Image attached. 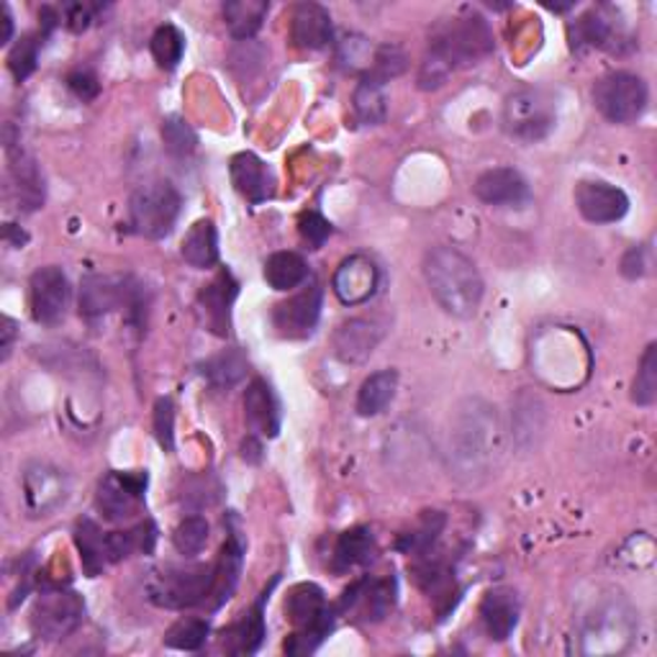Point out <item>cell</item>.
Here are the masks:
<instances>
[{
	"label": "cell",
	"mask_w": 657,
	"mask_h": 657,
	"mask_svg": "<svg viewBox=\"0 0 657 657\" xmlns=\"http://www.w3.org/2000/svg\"><path fill=\"white\" fill-rule=\"evenodd\" d=\"M424 278L444 311L455 319L475 316L483 301V278L473 265L455 247H434L424 257Z\"/></svg>",
	"instance_id": "obj_1"
},
{
	"label": "cell",
	"mask_w": 657,
	"mask_h": 657,
	"mask_svg": "<svg viewBox=\"0 0 657 657\" xmlns=\"http://www.w3.org/2000/svg\"><path fill=\"white\" fill-rule=\"evenodd\" d=\"M493 52V34L483 16L465 11L440 21L429 39V57L442 62L450 72L473 64Z\"/></svg>",
	"instance_id": "obj_2"
},
{
	"label": "cell",
	"mask_w": 657,
	"mask_h": 657,
	"mask_svg": "<svg viewBox=\"0 0 657 657\" xmlns=\"http://www.w3.org/2000/svg\"><path fill=\"white\" fill-rule=\"evenodd\" d=\"M286 614L296 624V635L286 643V653L308 655L331 635L337 608L327 604V596L316 583H298L286 598Z\"/></svg>",
	"instance_id": "obj_3"
},
{
	"label": "cell",
	"mask_w": 657,
	"mask_h": 657,
	"mask_svg": "<svg viewBox=\"0 0 657 657\" xmlns=\"http://www.w3.org/2000/svg\"><path fill=\"white\" fill-rule=\"evenodd\" d=\"M181 193L173 183L154 181L140 185L129 198V226L144 239H162L173 232L181 216Z\"/></svg>",
	"instance_id": "obj_4"
},
{
	"label": "cell",
	"mask_w": 657,
	"mask_h": 657,
	"mask_svg": "<svg viewBox=\"0 0 657 657\" xmlns=\"http://www.w3.org/2000/svg\"><path fill=\"white\" fill-rule=\"evenodd\" d=\"M214 588V565H167L150 581L152 604L191 608L206 604Z\"/></svg>",
	"instance_id": "obj_5"
},
{
	"label": "cell",
	"mask_w": 657,
	"mask_h": 657,
	"mask_svg": "<svg viewBox=\"0 0 657 657\" xmlns=\"http://www.w3.org/2000/svg\"><path fill=\"white\" fill-rule=\"evenodd\" d=\"M126 308L132 316H142V290L124 275H88L80 283V316L103 319L111 311Z\"/></svg>",
	"instance_id": "obj_6"
},
{
	"label": "cell",
	"mask_w": 657,
	"mask_h": 657,
	"mask_svg": "<svg viewBox=\"0 0 657 657\" xmlns=\"http://www.w3.org/2000/svg\"><path fill=\"white\" fill-rule=\"evenodd\" d=\"M85 616V602L75 591L52 588L37 596L31 608V629L39 639L57 643V639L70 637Z\"/></svg>",
	"instance_id": "obj_7"
},
{
	"label": "cell",
	"mask_w": 657,
	"mask_h": 657,
	"mask_svg": "<svg viewBox=\"0 0 657 657\" xmlns=\"http://www.w3.org/2000/svg\"><path fill=\"white\" fill-rule=\"evenodd\" d=\"M504 126L519 142H540L555 126V101L542 91H519L504 105Z\"/></svg>",
	"instance_id": "obj_8"
},
{
	"label": "cell",
	"mask_w": 657,
	"mask_h": 657,
	"mask_svg": "<svg viewBox=\"0 0 657 657\" xmlns=\"http://www.w3.org/2000/svg\"><path fill=\"white\" fill-rule=\"evenodd\" d=\"M596 109L614 124H632L647 109V85L632 72H608L594 88Z\"/></svg>",
	"instance_id": "obj_9"
},
{
	"label": "cell",
	"mask_w": 657,
	"mask_h": 657,
	"mask_svg": "<svg viewBox=\"0 0 657 657\" xmlns=\"http://www.w3.org/2000/svg\"><path fill=\"white\" fill-rule=\"evenodd\" d=\"M150 475L147 473H119L113 470L101 481L95 506L103 514L105 522H126L144 504Z\"/></svg>",
	"instance_id": "obj_10"
},
{
	"label": "cell",
	"mask_w": 657,
	"mask_h": 657,
	"mask_svg": "<svg viewBox=\"0 0 657 657\" xmlns=\"http://www.w3.org/2000/svg\"><path fill=\"white\" fill-rule=\"evenodd\" d=\"M70 296H72L70 280L60 267L47 265V267H39V270L31 275L29 304H31V316H34L37 324H44V327H54V324H60L64 316H68Z\"/></svg>",
	"instance_id": "obj_11"
},
{
	"label": "cell",
	"mask_w": 657,
	"mask_h": 657,
	"mask_svg": "<svg viewBox=\"0 0 657 657\" xmlns=\"http://www.w3.org/2000/svg\"><path fill=\"white\" fill-rule=\"evenodd\" d=\"M68 478L60 468L34 462L23 470V504L31 516H52L68 501Z\"/></svg>",
	"instance_id": "obj_12"
},
{
	"label": "cell",
	"mask_w": 657,
	"mask_h": 657,
	"mask_svg": "<svg viewBox=\"0 0 657 657\" xmlns=\"http://www.w3.org/2000/svg\"><path fill=\"white\" fill-rule=\"evenodd\" d=\"M321 304H324V294L314 283L311 288H304L301 294L290 296L288 301L275 306L273 327L278 329L280 337H288V339L311 337L316 324L321 319Z\"/></svg>",
	"instance_id": "obj_13"
},
{
	"label": "cell",
	"mask_w": 657,
	"mask_h": 657,
	"mask_svg": "<svg viewBox=\"0 0 657 657\" xmlns=\"http://www.w3.org/2000/svg\"><path fill=\"white\" fill-rule=\"evenodd\" d=\"M575 206L591 224H614L627 216L629 198L622 188L602 181H583L575 188Z\"/></svg>",
	"instance_id": "obj_14"
},
{
	"label": "cell",
	"mask_w": 657,
	"mask_h": 657,
	"mask_svg": "<svg viewBox=\"0 0 657 657\" xmlns=\"http://www.w3.org/2000/svg\"><path fill=\"white\" fill-rule=\"evenodd\" d=\"M396 581L393 578H362L345 591L337 614L360 612L368 622H380L388 616L396 604Z\"/></svg>",
	"instance_id": "obj_15"
},
{
	"label": "cell",
	"mask_w": 657,
	"mask_h": 657,
	"mask_svg": "<svg viewBox=\"0 0 657 657\" xmlns=\"http://www.w3.org/2000/svg\"><path fill=\"white\" fill-rule=\"evenodd\" d=\"M380 270L368 255H352L337 267L331 288L345 306H360L376 296Z\"/></svg>",
	"instance_id": "obj_16"
},
{
	"label": "cell",
	"mask_w": 657,
	"mask_h": 657,
	"mask_svg": "<svg viewBox=\"0 0 657 657\" xmlns=\"http://www.w3.org/2000/svg\"><path fill=\"white\" fill-rule=\"evenodd\" d=\"M478 201L489 203V206L499 208H524L530 206L532 191L522 173H516L514 167H493L478 177L473 185Z\"/></svg>",
	"instance_id": "obj_17"
},
{
	"label": "cell",
	"mask_w": 657,
	"mask_h": 657,
	"mask_svg": "<svg viewBox=\"0 0 657 657\" xmlns=\"http://www.w3.org/2000/svg\"><path fill=\"white\" fill-rule=\"evenodd\" d=\"M290 39L298 50L306 52H321L327 50L335 39V27H331V16L319 3H298L290 16Z\"/></svg>",
	"instance_id": "obj_18"
},
{
	"label": "cell",
	"mask_w": 657,
	"mask_h": 657,
	"mask_svg": "<svg viewBox=\"0 0 657 657\" xmlns=\"http://www.w3.org/2000/svg\"><path fill=\"white\" fill-rule=\"evenodd\" d=\"M237 294H239V283L234 280V275L229 270H222L214 280L208 283V286H203L198 296V306L201 311L206 314V324L214 335L218 337L229 335L232 306L237 301Z\"/></svg>",
	"instance_id": "obj_19"
},
{
	"label": "cell",
	"mask_w": 657,
	"mask_h": 657,
	"mask_svg": "<svg viewBox=\"0 0 657 657\" xmlns=\"http://www.w3.org/2000/svg\"><path fill=\"white\" fill-rule=\"evenodd\" d=\"M245 419L255 434L275 440L280 434V401L275 396L273 386L263 378H255L245 391Z\"/></svg>",
	"instance_id": "obj_20"
},
{
	"label": "cell",
	"mask_w": 657,
	"mask_h": 657,
	"mask_svg": "<svg viewBox=\"0 0 657 657\" xmlns=\"http://www.w3.org/2000/svg\"><path fill=\"white\" fill-rule=\"evenodd\" d=\"M229 175L239 196H245L253 206H259V203H265L273 196L275 181L270 167L253 152L234 154L229 162Z\"/></svg>",
	"instance_id": "obj_21"
},
{
	"label": "cell",
	"mask_w": 657,
	"mask_h": 657,
	"mask_svg": "<svg viewBox=\"0 0 657 657\" xmlns=\"http://www.w3.org/2000/svg\"><path fill=\"white\" fill-rule=\"evenodd\" d=\"M519 612H522V606H519L514 588L501 586L489 591L481 602V622L489 637L496 639V643L509 639L519 624Z\"/></svg>",
	"instance_id": "obj_22"
},
{
	"label": "cell",
	"mask_w": 657,
	"mask_h": 657,
	"mask_svg": "<svg viewBox=\"0 0 657 657\" xmlns=\"http://www.w3.org/2000/svg\"><path fill=\"white\" fill-rule=\"evenodd\" d=\"M380 337H383V331L376 321L350 319L337 329L335 355L347 365H360L376 352Z\"/></svg>",
	"instance_id": "obj_23"
},
{
	"label": "cell",
	"mask_w": 657,
	"mask_h": 657,
	"mask_svg": "<svg viewBox=\"0 0 657 657\" xmlns=\"http://www.w3.org/2000/svg\"><path fill=\"white\" fill-rule=\"evenodd\" d=\"M378 555L376 537H372L370 530L365 526H355V530H347L339 534L335 555H331V571L335 573H350L352 567L370 565Z\"/></svg>",
	"instance_id": "obj_24"
},
{
	"label": "cell",
	"mask_w": 657,
	"mask_h": 657,
	"mask_svg": "<svg viewBox=\"0 0 657 657\" xmlns=\"http://www.w3.org/2000/svg\"><path fill=\"white\" fill-rule=\"evenodd\" d=\"M8 154H11V175L16 193H19V206L23 211H37L44 206V181L42 173H39L37 162L23 154L21 147L13 150L8 144Z\"/></svg>",
	"instance_id": "obj_25"
},
{
	"label": "cell",
	"mask_w": 657,
	"mask_h": 657,
	"mask_svg": "<svg viewBox=\"0 0 657 657\" xmlns=\"http://www.w3.org/2000/svg\"><path fill=\"white\" fill-rule=\"evenodd\" d=\"M278 583V578L273 581V586ZM270 588H265V594L257 598V604L253 606V612L242 616V619L234 624L229 632H224V645L229 647L232 653L237 655H249V653H257L259 645H263L265 639V616H263V606L267 598H270Z\"/></svg>",
	"instance_id": "obj_26"
},
{
	"label": "cell",
	"mask_w": 657,
	"mask_h": 657,
	"mask_svg": "<svg viewBox=\"0 0 657 657\" xmlns=\"http://www.w3.org/2000/svg\"><path fill=\"white\" fill-rule=\"evenodd\" d=\"M242 560H245V547H242L237 534H232L214 565V588H211V596H208V602L214 608L222 606L226 598L234 594V588H237Z\"/></svg>",
	"instance_id": "obj_27"
},
{
	"label": "cell",
	"mask_w": 657,
	"mask_h": 657,
	"mask_svg": "<svg viewBox=\"0 0 657 657\" xmlns=\"http://www.w3.org/2000/svg\"><path fill=\"white\" fill-rule=\"evenodd\" d=\"M181 255L196 270H211L218 265V232L211 218H201L183 237Z\"/></svg>",
	"instance_id": "obj_28"
},
{
	"label": "cell",
	"mask_w": 657,
	"mask_h": 657,
	"mask_svg": "<svg viewBox=\"0 0 657 657\" xmlns=\"http://www.w3.org/2000/svg\"><path fill=\"white\" fill-rule=\"evenodd\" d=\"M396 391H399V372H372V376L360 386V393H357V413L365 419L378 417V413H383L388 409V403L396 399Z\"/></svg>",
	"instance_id": "obj_29"
},
{
	"label": "cell",
	"mask_w": 657,
	"mask_h": 657,
	"mask_svg": "<svg viewBox=\"0 0 657 657\" xmlns=\"http://www.w3.org/2000/svg\"><path fill=\"white\" fill-rule=\"evenodd\" d=\"M222 11L232 37L239 39V42H253V37L263 29L270 3H265V0H229V3H224Z\"/></svg>",
	"instance_id": "obj_30"
},
{
	"label": "cell",
	"mask_w": 657,
	"mask_h": 657,
	"mask_svg": "<svg viewBox=\"0 0 657 657\" xmlns=\"http://www.w3.org/2000/svg\"><path fill=\"white\" fill-rule=\"evenodd\" d=\"M75 545L83 557L85 573L95 578L103 573V567L111 563L109 555V534L101 532V526L93 519H80L75 524Z\"/></svg>",
	"instance_id": "obj_31"
},
{
	"label": "cell",
	"mask_w": 657,
	"mask_h": 657,
	"mask_svg": "<svg viewBox=\"0 0 657 657\" xmlns=\"http://www.w3.org/2000/svg\"><path fill=\"white\" fill-rule=\"evenodd\" d=\"M352 109L355 116L365 126H378L383 124L388 116V95H386V83H380L376 78H362L355 88L352 95Z\"/></svg>",
	"instance_id": "obj_32"
},
{
	"label": "cell",
	"mask_w": 657,
	"mask_h": 657,
	"mask_svg": "<svg viewBox=\"0 0 657 657\" xmlns=\"http://www.w3.org/2000/svg\"><path fill=\"white\" fill-rule=\"evenodd\" d=\"M308 278V265L298 253H275L265 263V280L273 290H294Z\"/></svg>",
	"instance_id": "obj_33"
},
{
	"label": "cell",
	"mask_w": 657,
	"mask_h": 657,
	"mask_svg": "<svg viewBox=\"0 0 657 657\" xmlns=\"http://www.w3.org/2000/svg\"><path fill=\"white\" fill-rule=\"evenodd\" d=\"M247 357L242 350H224L201 365L203 378L214 388H234L247 376Z\"/></svg>",
	"instance_id": "obj_34"
},
{
	"label": "cell",
	"mask_w": 657,
	"mask_h": 657,
	"mask_svg": "<svg viewBox=\"0 0 657 657\" xmlns=\"http://www.w3.org/2000/svg\"><path fill=\"white\" fill-rule=\"evenodd\" d=\"M442 530H444V514H440V511H424V516L419 519L417 526H413L411 532H406L399 540V550L411 557L432 553Z\"/></svg>",
	"instance_id": "obj_35"
},
{
	"label": "cell",
	"mask_w": 657,
	"mask_h": 657,
	"mask_svg": "<svg viewBox=\"0 0 657 657\" xmlns=\"http://www.w3.org/2000/svg\"><path fill=\"white\" fill-rule=\"evenodd\" d=\"M612 39H614L612 21L604 19L598 11L581 16V19L571 27L573 50H583V47H591V50L598 47V50H602V47L612 44Z\"/></svg>",
	"instance_id": "obj_36"
},
{
	"label": "cell",
	"mask_w": 657,
	"mask_h": 657,
	"mask_svg": "<svg viewBox=\"0 0 657 657\" xmlns=\"http://www.w3.org/2000/svg\"><path fill=\"white\" fill-rule=\"evenodd\" d=\"M150 50L162 70H175L185 54V37L173 23H165L152 34Z\"/></svg>",
	"instance_id": "obj_37"
},
{
	"label": "cell",
	"mask_w": 657,
	"mask_h": 657,
	"mask_svg": "<svg viewBox=\"0 0 657 657\" xmlns=\"http://www.w3.org/2000/svg\"><path fill=\"white\" fill-rule=\"evenodd\" d=\"M208 622L206 619H198V616H188V619H181L173 627L167 629L165 635V645L173 647V650H185V653H193V650H201L203 645H206L208 639Z\"/></svg>",
	"instance_id": "obj_38"
},
{
	"label": "cell",
	"mask_w": 657,
	"mask_h": 657,
	"mask_svg": "<svg viewBox=\"0 0 657 657\" xmlns=\"http://www.w3.org/2000/svg\"><path fill=\"white\" fill-rule=\"evenodd\" d=\"M211 526L203 516H185L173 532V545L183 557H196L208 542Z\"/></svg>",
	"instance_id": "obj_39"
},
{
	"label": "cell",
	"mask_w": 657,
	"mask_h": 657,
	"mask_svg": "<svg viewBox=\"0 0 657 657\" xmlns=\"http://www.w3.org/2000/svg\"><path fill=\"white\" fill-rule=\"evenodd\" d=\"M657 399V345H650L639 360L635 383H632V401L637 406H653Z\"/></svg>",
	"instance_id": "obj_40"
},
{
	"label": "cell",
	"mask_w": 657,
	"mask_h": 657,
	"mask_svg": "<svg viewBox=\"0 0 657 657\" xmlns=\"http://www.w3.org/2000/svg\"><path fill=\"white\" fill-rule=\"evenodd\" d=\"M162 142H165V150L173 154V157H191L198 147V136L193 129L185 124L183 119L170 116L162 121Z\"/></svg>",
	"instance_id": "obj_41"
},
{
	"label": "cell",
	"mask_w": 657,
	"mask_h": 657,
	"mask_svg": "<svg viewBox=\"0 0 657 657\" xmlns=\"http://www.w3.org/2000/svg\"><path fill=\"white\" fill-rule=\"evenodd\" d=\"M37 62H39V42L34 37H21L16 47L8 54V70H11V75L23 83L31 72L37 70Z\"/></svg>",
	"instance_id": "obj_42"
},
{
	"label": "cell",
	"mask_w": 657,
	"mask_h": 657,
	"mask_svg": "<svg viewBox=\"0 0 657 657\" xmlns=\"http://www.w3.org/2000/svg\"><path fill=\"white\" fill-rule=\"evenodd\" d=\"M154 437H157V444L165 452L175 450V403L173 399H160L154 403Z\"/></svg>",
	"instance_id": "obj_43"
},
{
	"label": "cell",
	"mask_w": 657,
	"mask_h": 657,
	"mask_svg": "<svg viewBox=\"0 0 657 657\" xmlns=\"http://www.w3.org/2000/svg\"><path fill=\"white\" fill-rule=\"evenodd\" d=\"M339 60H342L350 70H365V75H370L376 52H372L368 39L347 37L345 42L339 44Z\"/></svg>",
	"instance_id": "obj_44"
},
{
	"label": "cell",
	"mask_w": 657,
	"mask_h": 657,
	"mask_svg": "<svg viewBox=\"0 0 657 657\" xmlns=\"http://www.w3.org/2000/svg\"><path fill=\"white\" fill-rule=\"evenodd\" d=\"M403 70H406V54L399 50V47H378L370 75L365 78H376L380 83H386V80L401 75Z\"/></svg>",
	"instance_id": "obj_45"
},
{
	"label": "cell",
	"mask_w": 657,
	"mask_h": 657,
	"mask_svg": "<svg viewBox=\"0 0 657 657\" xmlns=\"http://www.w3.org/2000/svg\"><path fill=\"white\" fill-rule=\"evenodd\" d=\"M298 232H301V239L308 245V249L324 247V242L331 237V224L324 218L319 211H306L298 218Z\"/></svg>",
	"instance_id": "obj_46"
},
{
	"label": "cell",
	"mask_w": 657,
	"mask_h": 657,
	"mask_svg": "<svg viewBox=\"0 0 657 657\" xmlns=\"http://www.w3.org/2000/svg\"><path fill=\"white\" fill-rule=\"evenodd\" d=\"M103 11V6H93V3H68L62 6V23L70 31H85L91 23L99 19V13Z\"/></svg>",
	"instance_id": "obj_47"
},
{
	"label": "cell",
	"mask_w": 657,
	"mask_h": 657,
	"mask_svg": "<svg viewBox=\"0 0 657 657\" xmlns=\"http://www.w3.org/2000/svg\"><path fill=\"white\" fill-rule=\"evenodd\" d=\"M68 88L83 103L99 99V93H101L99 78H95L93 72H88V70H75V72H72V75L68 78Z\"/></svg>",
	"instance_id": "obj_48"
},
{
	"label": "cell",
	"mask_w": 657,
	"mask_h": 657,
	"mask_svg": "<svg viewBox=\"0 0 657 657\" xmlns=\"http://www.w3.org/2000/svg\"><path fill=\"white\" fill-rule=\"evenodd\" d=\"M622 273H624V278H629V280L643 278V275L647 273L645 249L643 247H632L629 253L624 255V259H622Z\"/></svg>",
	"instance_id": "obj_49"
},
{
	"label": "cell",
	"mask_w": 657,
	"mask_h": 657,
	"mask_svg": "<svg viewBox=\"0 0 657 657\" xmlns=\"http://www.w3.org/2000/svg\"><path fill=\"white\" fill-rule=\"evenodd\" d=\"M0 23H3V31H0V44H8L13 39V16L8 11V6H0Z\"/></svg>",
	"instance_id": "obj_50"
},
{
	"label": "cell",
	"mask_w": 657,
	"mask_h": 657,
	"mask_svg": "<svg viewBox=\"0 0 657 657\" xmlns=\"http://www.w3.org/2000/svg\"><path fill=\"white\" fill-rule=\"evenodd\" d=\"M242 458H245L247 462H259L263 460V444H259L255 437L253 440H247L245 444H242Z\"/></svg>",
	"instance_id": "obj_51"
},
{
	"label": "cell",
	"mask_w": 657,
	"mask_h": 657,
	"mask_svg": "<svg viewBox=\"0 0 657 657\" xmlns=\"http://www.w3.org/2000/svg\"><path fill=\"white\" fill-rule=\"evenodd\" d=\"M13 321L11 319H3V360H8V355H11V347H13Z\"/></svg>",
	"instance_id": "obj_52"
}]
</instances>
